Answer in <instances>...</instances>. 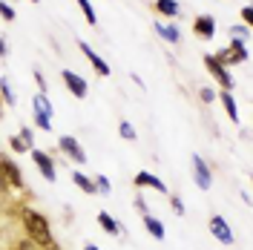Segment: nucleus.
Segmentation results:
<instances>
[{
    "instance_id": "obj_1",
    "label": "nucleus",
    "mask_w": 253,
    "mask_h": 250,
    "mask_svg": "<svg viewBox=\"0 0 253 250\" xmlns=\"http://www.w3.org/2000/svg\"><path fill=\"white\" fill-rule=\"evenodd\" d=\"M20 221H23V227H26L29 242H35V248H49V245H55L49 219L43 213H38V210H32V207H23V210H20Z\"/></svg>"
},
{
    "instance_id": "obj_2",
    "label": "nucleus",
    "mask_w": 253,
    "mask_h": 250,
    "mask_svg": "<svg viewBox=\"0 0 253 250\" xmlns=\"http://www.w3.org/2000/svg\"><path fill=\"white\" fill-rule=\"evenodd\" d=\"M213 58H216V63H221V66L227 69V66H239V63H245L248 58H251V52H248V46H245V41L230 38V43H227L224 49H219Z\"/></svg>"
},
{
    "instance_id": "obj_3",
    "label": "nucleus",
    "mask_w": 253,
    "mask_h": 250,
    "mask_svg": "<svg viewBox=\"0 0 253 250\" xmlns=\"http://www.w3.org/2000/svg\"><path fill=\"white\" fill-rule=\"evenodd\" d=\"M29 153H32L35 167L43 172V178H46V181H58V170H55V161H52V156H49V153H43V150H35V147H32Z\"/></svg>"
},
{
    "instance_id": "obj_4",
    "label": "nucleus",
    "mask_w": 253,
    "mask_h": 250,
    "mask_svg": "<svg viewBox=\"0 0 253 250\" xmlns=\"http://www.w3.org/2000/svg\"><path fill=\"white\" fill-rule=\"evenodd\" d=\"M205 66H207V72L219 81V86L224 89V92H230V89H233V75H230L221 63H216V58H213V55H207V58H205Z\"/></svg>"
},
{
    "instance_id": "obj_5",
    "label": "nucleus",
    "mask_w": 253,
    "mask_h": 250,
    "mask_svg": "<svg viewBox=\"0 0 253 250\" xmlns=\"http://www.w3.org/2000/svg\"><path fill=\"white\" fill-rule=\"evenodd\" d=\"M0 172H3V178H6V184L15 190H23V172H20V167H17L12 158L0 156Z\"/></svg>"
},
{
    "instance_id": "obj_6",
    "label": "nucleus",
    "mask_w": 253,
    "mask_h": 250,
    "mask_svg": "<svg viewBox=\"0 0 253 250\" xmlns=\"http://www.w3.org/2000/svg\"><path fill=\"white\" fill-rule=\"evenodd\" d=\"M210 233L216 236V239H219V245H224V248H230V245L236 242V239H233V230L227 227L224 216H219V213H216V216L210 219Z\"/></svg>"
},
{
    "instance_id": "obj_7",
    "label": "nucleus",
    "mask_w": 253,
    "mask_h": 250,
    "mask_svg": "<svg viewBox=\"0 0 253 250\" xmlns=\"http://www.w3.org/2000/svg\"><path fill=\"white\" fill-rule=\"evenodd\" d=\"M193 175H196L199 190H210L213 187V172H210V167H207V161L202 156H193Z\"/></svg>"
},
{
    "instance_id": "obj_8",
    "label": "nucleus",
    "mask_w": 253,
    "mask_h": 250,
    "mask_svg": "<svg viewBox=\"0 0 253 250\" xmlns=\"http://www.w3.org/2000/svg\"><path fill=\"white\" fill-rule=\"evenodd\" d=\"M58 150H61L63 156H69L72 161H86V153H84V147L78 144V138H72V135H61L58 138Z\"/></svg>"
},
{
    "instance_id": "obj_9",
    "label": "nucleus",
    "mask_w": 253,
    "mask_h": 250,
    "mask_svg": "<svg viewBox=\"0 0 253 250\" xmlns=\"http://www.w3.org/2000/svg\"><path fill=\"white\" fill-rule=\"evenodd\" d=\"M78 46H81V52L86 55V61L92 63V69L98 72V75H101V78H107V75L112 72V69H110V63L104 61V58H101V55H98V52H95V49L89 46V43H86V41H78Z\"/></svg>"
},
{
    "instance_id": "obj_10",
    "label": "nucleus",
    "mask_w": 253,
    "mask_h": 250,
    "mask_svg": "<svg viewBox=\"0 0 253 250\" xmlns=\"http://www.w3.org/2000/svg\"><path fill=\"white\" fill-rule=\"evenodd\" d=\"M63 83H66V89L75 95V98H86V92H89V86H86V81L81 78L78 72H72V69H63L61 72Z\"/></svg>"
},
{
    "instance_id": "obj_11",
    "label": "nucleus",
    "mask_w": 253,
    "mask_h": 250,
    "mask_svg": "<svg viewBox=\"0 0 253 250\" xmlns=\"http://www.w3.org/2000/svg\"><path fill=\"white\" fill-rule=\"evenodd\" d=\"M138 190H144V187H153V190H158V193H167V184L158 178V175H153V172H147V170H141V172H135V181H132Z\"/></svg>"
},
{
    "instance_id": "obj_12",
    "label": "nucleus",
    "mask_w": 253,
    "mask_h": 250,
    "mask_svg": "<svg viewBox=\"0 0 253 250\" xmlns=\"http://www.w3.org/2000/svg\"><path fill=\"white\" fill-rule=\"evenodd\" d=\"M193 32H196L199 38H205V41H213V35H216V20L210 15H199L193 20Z\"/></svg>"
},
{
    "instance_id": "obj_13",
    "label": "nucleus",
    "mask_w": 253,
    "mask_h": 250,
    "mask_svg": "<svg viewBox=\"0 0 253 250\" xmlns=\"http://www.w3.org/2000/svg\"><path fill=\"white\" fill-rule=\"evenodd\" d=\"M216 98L221 101V107H224V112H227V118L233 121V124H239L242 118H239V104H236V98H233V92H216Z\"/></svg>"
},
{
    "instance_id": "obj_14",
    "label": "nucleus",
    "mask_w": 253,
    "mask_h": 250,
    "mask_svg": "<svg viewBox=\"0 0 253 250\" xmlns=\"http://www.w3.org/2000/svg\"><path fill=\"white\" fill-rule=\"evenodd\" d=\"M32 112H35V115H43V118H49V121H52L55 107H52V101H49L43 92H38L35 98H32Z\"/></svg>"
},
{
    "instance_id": "obj_15",
    "label": "nucleus",
    "mask_w": 253,
    "mask_h": 250,
    "mask_svg": "<svg viewBox=\"0 0 253 250\" xmlns=\"http://www.w3.org/2000/svg\"><path fill=\"white\" fill-rule=\"evenodd\" d=\"M153 9H156V12H158L161 17H167V20L178 17V12H181L178 0H156V3H153Z\"/></svg>"
},
{
    "instance_id": "obj_16",
    "label": "nucleus",
    "mask_w": 253,
    "mask_h": 250,
    "mask_svg": "<svg viewBox=\"0 0 253 250\" xmlns=\"http://www.w3.org/2000/svg\"><path fill=\"white\" fill-rule=\"evenodd\" d=\"M144 227H147V233L153 236L156 242H164V236H167L164 233V224H161L153 213H144Z\"/></svg>"
},
{
    "instance_id": "obj_17",
    "label": "nucleus",
    "mask_w": 253,
    "mask_h": 250,
    "mask_svg": "<svg viewBox=\"0 0 253 250\" xmlns=\"http://www.w3.org/2000/svg\"><path fill=\"white\" fill-rule=\"evenodd\" d=\"M156 32L167 41V43H181V32H178V26H167V23H161V20H156Z\"/></svg>"
},
{
    "instance_id": "obj_18",
    "label": "nucleus",
    "mask_w": 253,
    "mask_h": 250,
    "mask_svg": "<svg viewBox=\"0 0 253 250\" xmlns=\"http://www.w3.org/2000/svg\"><path fill=\"white\" fill-rule=\"evenodd\" d=\"M98 224H101V230H104V233H110V236H121V224L112 219L107 210H101V213H98Z\"/></svg>"
},
{
    "instance_id": "obj_19",
    "label": "nucleus",
    "mask_w": 253,
    "mask_h": 250,
    "mask_svg": "<svg viewBox=\"0 0 253 250\" xmlns=\"http://www.w3.org/2000/svg\"><path fill=\"white\" fill-rule=\"evenodd\" d=\"M72 181H75V187L84 190L86 196H95V181L89 178V175H84L81 170H75V172H72Z\"/></svg>"
},
{
    "instance_id": "obj_20",
    "label": "nucleus",
    "mask_w": 253,
    "mask_h": 250,
    "mask_svg": "<svg viewBox=\"0 0 253 250\" xmlns=\"http://www.w3.org/2000/svg\"><path fill=\"white\" fill-rule=\"evenodd\" d=\"M0 95H3V101H6V104H12V107L17 104V95L12 92V83H9V78H0Z\"/></svg>"
},
{
    "instance_id": "obj_21",
    "label": "nucleus",
    "mask_w": 253,
    "mask_h": 250,
    "mask_svg": "<svg viewBox=\"0 0 253 250\" xmlns=\"http://www.w3.org/2000/svg\"><path fill=\"white\" fill-rule=\"evenodd\" d=\"M78 6H81V12H84V17H86V23L89 26H98V15H95L92 3L89 0H78Z\"/></svg>"
},
{
    "instance_id": "obj_22",
    "label": "nucleus",
    "mask_w": 253,
    "mask_h": 250,
    "mask_svg": "<svg viewBox=\"0 0 253 250\" xmlns=\"http://www.w3.org/2000/svg\"><path fill=\"white\" fill-rule=\"evenodd\" d=\"M230 38H239V41H251V26H245V23H236V26H230Z\"/></svg>"
},
{
    "instance_id": "obj_23",
    "label": "nucleus",
    "mask_w": 253,
    "mask_h": 250,
    "mask_svg": "<svg viewBox=\"0 0 253 250\" xmlns=\"http://www.w3.org/2000/svg\"><path fill=\"white\" fill-rule=\"evenodd\" d=\"M118 135H121V138H126V141H135V138H138V135H135V126L129 124V121H121V124H118Z\"/></svg>"
},
{
    "instance_id": "obj_24",
    "label": "nucleus",
    "mask_w": 253,
    "mask_h": 250,
    "mask_svg": "<svg viewBox=\"0 0 253 250\" xmlns=\"http://www.w3.org/2000/svg\"><path fill=\"white\" fill-rule=\"evenodd\" d=\"M0 17H3L6 23H12V20H15V17H17L15 6H12V3H6V0H0Z\"/></svg>"
},
{
    "instance_id": "obj_25",
    "label": "nucleus",
    "mask_w": 253,
    "mask_h": 250,
    "mask_svg": "<svg viewBox=\"0 0 253 250\" xmlns=\"http://www.w3.org/2000/svg\"><path fill=\"white\" fill-rule=\"evenodd\" d=\"M92 181H95V193H104V196H110L112 193V184H110L107 175H98V178H92Z\"/></svg>"
},
{
    "instance_id": "obj_26",
    "label": "nucleus",
    "mask_w": 253,
    "mask_h": 250,
    "mask_svg": "<svg viewBox=\"0 0 253 250\" xmlns=\"http://www.w3.org/2000/svg\"><path fill=\"white\" fill-rule=\"evenodd\" d=\"M9 144H12V153H29V150H32V147L20 138V135H12V138H9Z\"/></svg>"
},
{
    "instance_id": "obj_27",
    "label": "nucleus",
    "mask_w": 253,
    "mask_h": 250,
    "mask_svg": "<svg viewBox=\"0 0 253 250\" xmlns=\"http://www.w3.org/2000/svg\"><path fill=\"white\" fill-rule=\"evenodd\" d=\"M199 98H202V104H213L216 101V89L213 86H202L199 89Z\"/></svg>"
},
{
    "instance_id": "obj_28",
    "label": "nucleus",
    "mask_w": 253,
    "mask_h": 250,
    "mask_svg": "<svg viewBox=\"0 0 253 250\" xmlns=\"http://www.w3.org/2000/svg\"><path fill=\"white\" fill-rule=\"evenodd\" d=\"M170 204H173L175 216H184V202H181V196H173V199H170Z\"/></svg>"
},
{
    "instance_id": "obj_29",
    "label": "nucleus",
    "mask_w": 253,
    "mask_h": 250,
    "mask_svg": "<svg viewBox=\"0 0 253 250\" xmlns=\"http://www.w3.org/2000/svg\"><path fill=\"white\" fill-rule=\"evenodd\" d=\"M242 23H245V26L253 23V6H245V9H242Z\"/></svg>"
},
{
    "instance_id": "obj_30",
    "label": "nucleus",
    "mask_w": 253,
    "mask_h": 250,
    "mask_svg": "<svg viewBox=\"0 0 253 250\" xmlns=\"http://www.w3.org/2000/svg\"><path fill=\"white\" fill-rule=\"evenodd\" d=\"M35 81H38V89H41V92L46 95V78H43V75H41L38 69H35Z\"/></svg>"
},
{
    "instance_id": "obj_31",
    "label": "nucleus",
    "mask_w": 253,
    "mask_h": 250,
    "mask_svg": "<svg viewBox=\"0 0 253 250\" xmlns=\"http://www.w3.org/2000/svg\"><path fill=\"white\" fill-rule=\"evenodd\" d=\"M17 135H20V138H23V141H26V144L32 147V138H35V135H32V129H29V126H23V129H20Z\"/></svg>"
},
{
    "instance_id": "obj_32",
    "label": "nucleus",
    "mask_w": 253,
    "mask_h": 250,
    "mask_svg": "<svg viewBox=\"0 0 253 250\" xmlns=\"http://www.w3.org/2000/svg\"><path fill=\"white\" fill-rule=\"evenodd\" d=\"M135 210H138V213H141V216H144V213H147V202H144L141 196H138V199H135Z\"/></svg>"
},
{
    "instance_id": "obj_33",
    "label": "nucleus",
    "mask_w": 253,
    "mask_h": 250,
    "mask_svg": "<svg viewBox=\"0 0 253 250\" xmlns=\"http://www.w3.org/2000/svg\"><path fill=\"white\" fill-rule=\"evenodd\" d=\"M9 55V46H6V41H3V35H0V58H6Z\"/></svg>"
},
{
    "instance_id": "obj_34",
    "label": "nucleus",
    "mask_w": 253,
    "mask_h": 250,
    "mask_svg": "<svg viewBox=\"0 0 253 250\" xmlns=\"http://www.w3.org/2000/svg\"><path fill=\"white\" fill-rule=\"evenodd\" d=\"M84 250H101V248H95L92 242H89V245H84Z\"/></svg>"
},
{
    "instance_id": "obj_35",
    "label": "nucleus",
    "mask_w": 253,
    "mask_h": 250,
    "mask_svg": "<svg viewBox=\"0 0 253 250\" xmlns=\"http://www.w3.org/2000/svg\"><path fill=\"white\" fill-rule=\"evenodd\" d=\"M43 250H61V248H58V245H49V248H43Z\"/></svg>"
},
{
    "instance_id": "obj_36",
    "label": "nucleus",
    "mask_w": 253,
    "mask_h": 250,
    "mask_svg": "<svg viewBox=\"0 0 253 250\" xmlns=\"http://www.w3.org/2000/svg\"><path fill=\"white\" fill-rule=\"evenodd\" d=\"M0 115H3V101H0Z\"/></svg>"
},
{
    "instance_id": "obj_37",
    "label": "nucleus",
    "mask_w": 253,
    "mask_h": 250,
    "mask_svg": "<svg viewBox=\"0 0 253 250\" xmlns=\"http://www.w3.org/2000/svg\"><path fill=\"white\" fill-rule=\"evenodd\" d=\"M32 3H38V0H32Z\"/></svg>"
}]
</instances>
